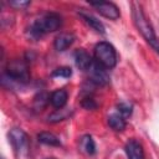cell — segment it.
I'll use <instances>...</instances> for the list:
<instances>
[{"mask_svg":"<svg viewBox=\"0 0 159 159\" xmlns=\"http://www.w3.org/2000/svg\"><path fill=\"white\" fill-rule=\"evenodd\" d=\"M132 19L134 26L137 27L138 32L144 37V40L152 46V48L159 55V40L154 32L152 24L149 22L147 15L143 11V7L139 2H132Z\"/></svg>","mask_w":159,"mask_h":159,"instance_id":"obj_1","label":"cell"},{"mask_svg":"<svg viewBox=\"0 0 159 159\" xmlns=\"http://www.w3.org/2000/svg\"><path fill=\"white\" fill-rule=\"evenodd\" d=\"M62 26V17L56 12H47L36 19L30 29L29 34L32 39H41L43 35L53 32Z\"/></svg>","mask_w":159,"mask_h":159,"instance_id":"obj_2","label":"cell"},{"mask_svg":"<svg viewBox=\"0 0 159 159\" xmlns=\"http://www.w3.org/2000/svg\"><path fill=\"white\" fill-rule=\"evenodd\" d=\"M2 81H9L16 84H24L30 81L29 66L24 60H11L6 65L5 75Z\"/></svg>","mask_w":159,"mask_h":159,"instance_id":"obj_3","label":"cell"},{"mask_svg":"<svg viewBox=\"0 0 159 159\" xmlns=\"http://www.w3.org/2000/svg\"><path fill=\"white\" fill-rule=\"evenodd\" d=\"M117 51L112 43L102 41L94 46V61L106 70L113 68L117 65Z\"/></svg>","mask_w":159,"mask_h":159,"instance_id":"obj_4","label":"cell"},{"mask_svg":"<svg viewBox=\"0 0 159 159\" xmlns=\"http://www.w3.org/2000/svg\"><path fill=\"white\" fill-rule=\"evenodd\" d=\"M9 139L14 152L17 155L26 154L29 150V137L21 128H12L9 133Z\"/></svg>","mask_w":159,"mask_h":159,"instance_id":"obj_5","label":"cell"},{"mask_svg":"<svg viewBox=\"0 0 159 159\" xmlns=\"http://www.w3.org/2000/svg\"><path fill=\"white\" fill-rule=\"evenodd\" d=\"M88 2L103 17H107L109 20H117L120 16L118 6L111 1H88Z\"/></svg>","mask_w":159,"mask_h":159,"instance_id":"obj_6","label":"cell"},{"mask_svg":"<svg viewBox=\"0 0 159 159\" xmlns=\"http://www.w3.org/2000/svg\"><path fill=\"white\" fill-rule=\"evenodd\" d=\"M87 72H88L91 81L98 86H104L109 82V76H108L107 70L104 67H102L101 65H98L96 61H93L92 66L89 67V70Z\"/></svg>","mask_w":159,"mask_h":159,"instance_id":"obj_7","label":"cell"},{"mask_svg":"<svg viewBox=\"0 0 159 159\" xmlns=\"http://www.w3.org/2000/svg\"><path fill=\"white\" fill-rule=\"evenodd\" d=\"M124 149H125V153H127L128 159H145L143 147L135 139H129L125 143Z\"/></svg>","mask_w":159,"mask_h":159,"instance_id":"obj_8","label":"cell"},{"mask_svg":"<svg viewBox=\"0 0 159 159\" xmlns=\"http://www.w3.org/2000/svg\"><path fill=\"white\" fill-rule=\"evenodd\" d=\"M73 57H75V63H76V66H77L80 70H82V71H88L89 67L92 66L93 61H94V60H92L91 55H89L86 50H83V48L77 50V51L75 52Z\"/></svg>","mask_w":159,"mask_h":159,"instance_id":"obj_9","label":"cell"},{"mask_svg":"<svg viewBox=\"0 0 159 159\" xmlns=\"http://www.w3.org/2000/svg\"><path fill=\"white\" fill-rule=\"evenodd\" d=\"M75 42V35L70 32H62L60 34L55 41H53V47L57 51H65L67 50L72 43Z\"/></svg>","mask_w":159,"mask_h":159,"instance_id":"obj_10","label":"cell"},{"mask_svg":"<svg viewBox=\"0 0 159 159\" xmlns=\"http://www.w3.org/2000/svg\"><path fill=\"white\" fill-rule=\"evenodd\" d=\"M68 99V93L66 89L61 88V89H56L55 92H52V94L50 96V103L52 107H55L56 109H61L66 106Z\"/></svg>","mask_w":159,"mask_h":159,"instance_id":"obj_11","label":"cell"},{"mask_svg":"<svg viewBox=\"0 0 159 159\" xmlns=\"http://www.w3.org/2000/svg\"><path fill=\"white\" fill-rule=\"evenodd\" d=\"M78 15H80V17L83 20V22H84L86 25H88L91 29H93L96 32L104 34V26H103V24H102L98 19H96L92 14H88V12H84V11H80Z\"/></svg>","mask_w":159,"mask_h":159,"instance_id":"obj_12","label":"cell"},{"mask_svg":"<svg viewBox=\"0 0 159 159\" xmlns=\"http://www.w3.org/2000/svg\"><path fill=\"white\" fill-rule=\"evenodd\" d=\"M108 125L116 130V132H122L127 127V122H125V118L120 114V113H113L108 117Z\"/></svg>","mask_w":159,"mask_h":159,"instance_id":"obj_13","label":"cell"},{"mask_svg":"<svg viewBox=\"0 0 159 159\" xmlns=\"http://www.w3.org/2000/svg\"><path fill=\"white\" fill-rule=\"evenodd\" d=\"M37 140L45 145H50V147H60L61 142L58 139L57 135H55L53 133L50 132H41L37 135Z\"/></svg>","mask_w":159,"mask_h":159,"instance_id":"obj_14","label":"cell"},{"mask_svg":"<svg viewBox=\"0 0 159 159\" xmlns=\"http://www.w3.org/2000/svg\"><path fill=\"white\" fill-rule=\"evenodd\" d=\"M80 147L84 153H87L89 155L96 153V144L91 135H83L80 140Z\"/></svg>","mask_w":159,"mask_h":159,"instance_id":"obj_15","label":"cell"},{"mask_svg":"<svg viewBox=\"0 0 159 159\" xmlns=\"http://www.w3.org/2000/svg\"><path fill=\"white\" fill-rule=\"evenodd\" d=\"M48 102H50V97L47 96V93L41 92L34 98V108L37 109V111H41V109H43L46 107V104Z\"/></svg>","mask_w":159,"mask_h":159,"instance_id":"obj_16","label":"cell"},{"mask_svg":"<svg viewBox=\"0 0 159 159\" xmlns=\"http://www.w3.org/2000/svg\"><path fill=\"white\" fill-rule=\"evenodd\" d=\"M71 114V112H68V111H66L65 108H61V109H57L53 114H51L50 117H48V119L51 120V122H57V120H63V119H66L68 116Z\"/></svg>","mask_w":159,"mask_h":159,"instance_id":"obj_17","label":"cell"},{"mask_svg":"<svg viewBox=\"0 0 159 159\" xmlns=\"http://www.w3.org/2000/svg\"><path fill=\"white\" fill-rule=\"evenodd\" d=\"M71 75H72V70L66 66L58 67L52 72L53 77H61V78H68V77H71Z\"/></svg>","mask_w":159,"mask_h":159,"instance_id":"obj_18","label":"cell"},{"mask_svg":"<svg viewBox=\"0 0 159 159\" xmlns=\"http://www.w3.org/2000/svg\"><path fill=\"white\" fill-rule=\"evenodd\" d=\"M7 4L12 9L22 10V9H25V7H27L30 5V1L29 0H12V1H9Z\"/></svg>","mask_w":159,"mask_h":159,"instance_id":"obj_19","label":"cell"},{"mask_svg":"<svg viewBox=\"0 0 159 159\" xmlns=\"http://www.w3.org/2000/svg\"><path fill=\"white\" fill-rule=\"evenodd\" d=\"M118 112L125 118V117L130 116V113H132V106H129L128 103H119L118 104Z\"/></svg>","mask_w":159,"mask_h":159,"instance_id":"obj_20","label":"cell"},{"mask_svg":"<svg viewBox=\"0 0 159 159\" xmlns=\"http://www.w3.org/2000/svg\"><path fill=\"white\" fill-rule=\"evenodd\" d=\"M82 106L86 109H94L97 107V103L94 102V99L92 97H86V98L82 99Z\"/></svg>","mask_w":159,"mask_h":159,"instance_id":"obj_21","label":"cell"},{"mask_svg":"<svg viewBox=\"0 0 159 159\" xmlns=\"http://www.w3.org/2000/svg\"><path fill=\"white\" fill-rule=\"evenodd\" d=\"M47 159H56V158H47Z\"/></svg>","mask_w":159,"mask_h":159,"instance_id":"obj_22","label":"cell"}]
</instances>
